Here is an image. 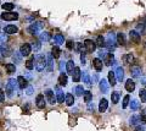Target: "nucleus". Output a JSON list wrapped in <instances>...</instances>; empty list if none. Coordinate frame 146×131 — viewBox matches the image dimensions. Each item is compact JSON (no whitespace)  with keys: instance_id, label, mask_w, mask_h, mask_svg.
Segmentation results:
<instances>
[{"instance_id":"obj_1","label":"nucleus","mask_w":146,"mask_h":131,"mask_svg":"<svg viewBox=\"0 0 146 131\" xmlns=\"http://www.w3.org/2000/svg\"><path fill=\"white\" fill-rule=\"evenodd\" d=\"M34 65L36 71H43L44 69H46V56L43 55V54H39V55L34 56Z\"/></svg>"},{"instance_id":"obj_2","label":"nucleus","mask_w":146,"mask_h":131,"mask_svg":"<svg viewBox=\"0 0 146 131\" xmlns=\"http://www.w3.org/2000/svg\"><path fill=\"white\" fill-rule=\"evenodd\" d=\"M16 83H17V80H15V79H10L7 81L5 91H6V94L9 97L13 96V92H15V89H16Z\"/></svg>"},{"instance_id":"obj_3","label":"nucleus","mask_w":146,"mask_h":131,"mask_svg":"<svg viewBox=\"0 0 146 131\" xmlns=\"http://www.w3.org/2000/svg\"><path fill=\"white\" fill-rule=\"evenodd\" d=\"M43 27H44V24L43 22H34L33 25H31L28 27V32L31 34H38L40 31L43 30Z\"/></svg>"},{"instance_id":"obj_4","label":"nucleus","mask_w":146,"mask_h":131,"mask_svg":"<svg viewBox=\"0 0 146 131\" xmlns=\"http://www.w3.org/2000/svg\"><path fill=\"white\" fill-rule=\"evenodd\" d=\"M84 48L88 53H94L95 49H96V44H95V42H93L91 39H85L84 40Z\"/></svg>"},{"instance_id":"obj_5","label":"nucleus","mask_w":146,"mask_h":131,"mask_svg":"<svg viewBox=\"0 0 146 131\" xmlns=\"http://www.w3.org/2000/svg\"><path fill=\"white\" fill-rule=\"evenodd\" d=\"M1 19L5 21H13L18 19V13L17 12H3Z\"/></svg>"},{"instance_id":"obj_6","label":"nucleus","mask_w":146,"mask_h":131,"mask_svg":"<svg viewBox=\"0 0 146 131\" xmlns=\"http://www.w3.org/2000/svg\"><path fill=\"white\" fill-rule=\"evenodd\" d=\"M141 72H143V70H141V66L139 65H133L130 67V74H131V77H140L141 76Z\"/></svg>"},{"instance_id":"obj_7","label":"nucleus","mask_w":146,"mask_h":131,"mask_svg":"<svg viewBox=\"0 0 146 131\" xmlns=\"http://www.w3.org/2000/svg\"><path fill=\"white\" fill-rule=\"evenodd\" d=\"M31 52H32V48H31V44H28V43L22 44L20 48V53L22 54V56H28Z\"/></svg>"},{"instance_id":"obj_8","label":"nucleus","mask_w":146,"mask_h":131,"mask_svg":"<svg viewBox=\"0 0 146 131\" xmlns=\"http://www.w3.org/2000/svg\"><path fill=\"white\" fill-rule=\"evenodd\" d=\"M104 61H105V65H107V66H111L112 64H115V56H113V54L112 53L105 54Z\"/></svg>"},{"instance_id":"obj_9","label":"nucleus","mask_w":146,"mask_h":131,"mask_svg":"<svg viewBox=\"0 0 146 131\" xmlns=\"http://www.w3.org/2000/svg\"><path fill=\"white\" fill-rule=\"evenodd\" d=\"M45 97H46V101L50 104H55V103H56V97L54 96V92L51 89H46V91H45Z\"/></svg>"},{"instance_id":"obj_10","label":"nucleus","mask_w":146,"mask_h":131,"mask_svg":"<svg viewBox=\"0 0 146 131\" xmlns=\"http://www.w3.org/2000/svg\"><path fill=\"white\" fill-rule=\"evenodd\" d=\"M35 104H36V107H38L39 109H44L45 108V98H44L43 94H38V96H36Z\"/></svg>"},{"instance_id":"obj_11","label":"nucleus","mask_w":146,"mask_h":131,"mask_svg":"<svg viewBox=\"0 0 146 131\" xmlns=\"http://www.w3.org/2000/svg\"><path fill=\"white\" fill-rule=\"evenodd\" d=\"M80 76H82V72H80V69L79 67L74 66V69L72 71V79H73V82H78L80 80Z\"/></svg>"},{"instance_id":"obj_12","label":"nucleus","mask_w":146,"mask_h":131,"mask_svg":"<svg viewBox=\"0 0 146 131\" xmlns=\"http://www.w3.org/2000/svg\"><path fill=\"white\" fill-rule=\"evenodd\" d=\"M4 32L6 34H13V33H17L18 32V28L15 26V25H9L4 28Z\"/></svg>"},{"instance_id":"obj_13","label":"nucleus","mask_w":146,"mask_h":131,"mask_svg":"<svg viewBox=\"0 0 146 131\" xmlns=\"http://www.w3.org/2000/svg\"><path fill=\"white\" fill-rule=\"evenodd\" d=\"M17 83H18V87L20 88H26L27 86H28V82H27V79L23 77V76H18L17 77Z\"/></svg>"},{"instance_id":"obj_14","label":"nucleus","mask_w":146,"mask_h":131,"mask_svg":"<svg viewBox=\"0 0 146 131\" xmlns=\"http://www.w3.org/2000/svg\"><path fill=\"white\" fill-rule=\"evenodd\" d=\"M129 37L131 39V42H134V43H139L140 42V34H139V32H136V31H130Z\"/></svg>"},{"instance_id":"obj_15","label":"nucleus","mask_w":146,"mask_h":131,"mask_svg":"<svg viewBox=\"0 0 146 131\" xmlns=\"http://www.w3.org/2000/svg\"><path fill=\"white\" fill-rule=\"evenodd\" d=\"M93 66L95 67L96 71H101L102 70V60L100 58H95L93 60Z\"/></svg>"},{"instance_id":"obj_16","label":"nucleus","mask_w":146,"mask_h":131,"mask_svg":"<svg viewBox=\"0 0 146 131\" xmlns=\"http://www.w3.org/2000/svg\"><path fill=\"white\" fill-rule=\"evenodd\" d=\"M107 108H108V102H107V99L102 98L101 101H100V103H99V110L101 112V113H104V112H106Z\"/></svg>"},{"instance_id":"obj_17","label":"nucleus","mask_w":146,"mask_h":131,"mask_svg":"<svg viewBox=\"0 0 146 131\" xmlns=\"http://www.w3.org/2000/svg\"><path fill=\"white\" fill-rule=\"evenodd\" d=\"M115 75H116V79L118 81H122L124 79V70H123V67H117L116 71H115Z\"/></svg>"},{"instance_id":"obj_18","label":"nucleus","mask_w":146,"mask_h":131,"mask_svg":"<svg viewBox=\"0 0 146 131\" xmlns=\"http://www.w3.org/2000/svg\"><path fill=\"white\" fill-rule=\"evenodd\" d=\"M99 86H100V89H101V92H104V93H107L108 92V83H107L106 80H104V79L100 80Z\"/></svg>"},{"instance_id":"obj_19","label":"nucleus","mask_w":146,"mask_h":131,"mask_svg":"<svg viewBox=\"0 0 146 131\" xmlns=\"http://www.w3.org/2000/svg\"><path fill=\"white\" fill-rule=\"evenodd\" d=\"M125 89L128 92H133L135 89V82H134V81H131V79L128 80L125 82Z\"/></svg>"},{"instance_id":"obj_20","label":"nucleus","mask_w":146,"mask_h":131,"mask_svg":"<svg viewBox=\"0 0 146 131\" xmlns=\"http://www.w3.org/2000/svg\"><path fill=\"white\" fill-rule=\"evenodd\" d=\"M46 69H48V71L54 70V58H52V55H49L46 58Z\"/></svg>"},{"instance_id":"obj_21","label":"nucleus","mask_w":146,"mask_h":131,"mask_svg":"<svg viewBox=\"0 0 146 131\" xmlns=\"http://www.w3.org/2000/svg\"><path fill=\"white\" fill-rule=\"evenodd\" d=\"M122 60L124 61V64H131L134 61V56L131 54H125V55L122 56Z\"/></svg>"},{"instance_id":"obj_22","label":"nucleus","mask_w":146,"mask_h":131,"mask_svg":"<svg viewBox=\"0 0 146 131\" xmlns=\"http://www.w3.org/2000/svg\"><path fill=\"white\" fill-rule=\"evenodd\" d=\"M65 102L68 107H71V105H73V103H74V97H73L71 93H68L65 96Z\"/></svg>"},{"instance_id":"obj_23","label":"nucleus","mask_w":146,"mask_h":131,"mask_svg":"<svg viewBox=\"0 0 146 131\" xmlns=\"http://www.w3.org/2000/svg\"><path fill=\"white\" fill-rule=\"evenodd\" d=\"M51 55H52V58H55V59H58L60 55H61L60 48H58V47H52V49H51Z\"/></svg>"},{"instance_id":"obj_24","label":"nucleus","mask_w":146,"mask_h":131,"mask_svg":"<svg viewBox=\"0 0 146 131\" xmlns=\"http://www.w3.org/2000/svg\"><path fill=\"white\" fill-rule=\"evenodd\" d=\"M56 94H57V98H56V101L58 103H63V101H65V96H63V92L61 91L60 88H56Z\"/></svg>"},{"instance_id":"obj_25","label":"nucleus","mask_w":146,"mask_h":131,"mask_svg":"<svg viewBox=\"0 0 146 131\" xmlns=\"http://www.w3.org/2000/svg\"><path fill=\"white\" fill-rule=\"evenodd\" d=\"M108 81H110V83H111L112 86H116V83H117V79H116L115 72H112V71H110V72H108Z\"/></svg>"},{"instance_id":"obj_26","label":"nucleus","mask_w":146,"mask_h":131,"mask_svg":"<svg viewBox=\"0 0 146 131\" xmlns=\"http://www.w3.org/2000/svg\"><path fill=\"white\" fill-rule=\"evenodd\" d=\"M117 43L119 44V46H125V36L123 33L117 34Z\"/></svg>"},{"instance_id":"obj_27","label":"nucleus","mask_w":146,"mask_h":131,"mask_svg":"<svg viewBox=\"0 0 146 131\" xmlns=\"http://www.w3.org/2000/svg\"><path fill=\"white\" fill-rule=\"evenodd\" d=\"M1 48V53H3V56H9L11 54V48L7 47V46H3L0 47Z\"/></svg>"},{"instance_id":"obj_28","label":"nucleus","mask_w":146,"mask_h":131,"mask_svg":"<svg viewBox=\"0 0 146 131\" xmlns=\"http://www.w3.org/2000/svg\"><path fill=\"white\" fill-rule=\"evenodd\" d=\"M95 44H96V47H100V48L105 47V38L102 37V36H98V38H96V42H95Z\"/></svg>"},{"instance_id":"obj_29","label":"nucleus","mask_w":146,"mask_h":131,"mask_svg":"<svg viewBox=\"0 0 146 131\" xmlns=\"http://www.w3.org/2000/svg\"><path fill=\"white\" fill-rule=\"evenodd\" d=\"M73 69H74V62H73L72 60L67 61V64H66V70H67V74H71V75H72V71H73Z\"/></svg>"},{"instance_id":"obj_30","label":"nucleus","mask_w":146,"mask_h":131,"mask_svg":"<svg viewBox=\"0 0 146 131\" xmlns=\"http://www.w3.org/2000/svg\"><path fill=\"white\" fill-rule=\"evenodd\" d=\"M58 82H60L61 86H66L67 85V74H62L60 75V77H58Z\"/></svg>"},{"instance_id":"obj_31","label":"nucleus","mask_w":146,"mask_h":131,"mask_svg":"<svg viewBox=\"0 0 146 131\" xmlns=\"http://www.w3.org/2000/svg\"><path fill=\"white\" fill-rule=\"evenodd\" d=\"M84 102L85 103H90L91 99H93V94H91L90 91H84Z\"/></svg>"},{"instance_id":"obj_32","label":"nucleus","mask_w":146,"mask_h":131,"mask_svg":"<svg viewBox=\"0 0 146 131\" xmlns=\"http://www.w3.org/2000/svg\"><path fill=\"white\" fill-rule=\"evenodd\" d=\"M5 70H6L7 74H12V72L16 71V66H15V64H6Z\"/></svg>"},{"instance_id":"obj_33","label":"nucleus","mask_w":146,"mask_h":131,"mask_svg":"<svg viewBox=\"0 0 146 131\" xmlns=\"http://www.w3.org/2000/svg\"><path fill=\"white\" fill-rule=\"evenodd\" d=\"M12 56H13V60H15L16 64H18V62L22 61V54H21L20 52H15Z\"/></svg>"},{"instance_id":"obj_34","label":"nucleus","mask_w":146,"mask_h":131,"mask_svg":"<svg viewBox=\"0 0 146 131\" xmlns=\"http://www.w3.org/2000/svg\"><path fill=\"white\" fill-rule=\"evenodd\" d=\"M26 67H27L28 70H32V69L34 67V56H32L29 60L26 61Z\"/></svg>"},{"instance_id":"obj_35","label":"nucleus","mask_w":146,"mask_h":131,"mask_svg":"<svg viewBox=\"0 0 146 131\" xmlns=\"http://www.w3.org/2000/svg\"><path fill=\"white\" fill-rule=\"evenodd\" d=\"M50 39V33L49 32H43L42 34H40V40L42 42H49Z\"/></svg>"},{"instance_id":"obj_36","label":"nucleus","mask_w":146,"mask_h":131,"mask_svg":"<svg viewBox=\"0 0 146 131\" xmlns=\"http://www.w3.org/2000/svg\"><path fill=\"white\" fill-rule=\"evenodd\" d=\"M1 7L4 9V10L11 11V10H13V4L12 3H4L3 5H1Z\"/></svg>"},{"instance_id":"obj_37","label":"nucleus","mask_w":146,"mask_h":131,"mask_svg":"<svg viewBox=\"0 0 146 131\" xmlns=\"http://www.w3.org/2000/svg\"><path fill=\"white\" fill-rule=\"evenodd\" d=\"M31 48L33 49L34 52H39V50H40V42H39V40H35V42L32 43Z\"/></svg>"},{"instance_id":"obj_38","label":"nucleus","mask_w":146,"mask_h":131,"mask_svg":"<svg viewBox=\"0 0 146 131\" xmlns=\"http://www.w3.org/2000/svg\"><path fill=\"white\" fill-rule=\"evenodd\" d=\"M54 42L56 44H62L63 42H65V39H63V37L61 34H57V36H55L54 37Z\"/></svg>"},{"instance_id":"obj_39","label":"nucleus","mask_w":146,"mask_h":131,"mask_svg":"<svg viewBox=\"0 0 146 131\" xmlns=\"http://www.w3.org/2000/svg\"><path fill=\"white\" fill-rule=\"evenodd\" d=\"M139 97L141 99V102L143 103H146V89H140V92H139Z\"/></svg>"},{"instance_id":"obj_40","label":"nucleus","mask_w":146,"mask_h":131,"mask_svg":"<svg viewBox=\"0 0 146 131\" xmlns=\"http://www.w3.org/2000/svg\"><path fill=\"white\" fill-rule=\"evenodd\" d=\"M130 108H131V110H136L139 108V102L136 101V99H131L130 101Z\"/></svg>"},{"instance_id":"obj_41","label":"nucleus","mask_w":146,"mask_h":131,"mask_svg":"<svg viewBox=\"0 0 146 131\" xmlns=\"http://www.w3.org/2000/svg\"><path fill=\"white\" fill-rule=\"evenodd\" d=\"M7 42V34L5 32H0V44H5Z\"/></svg>"},{"instance_id":"obj_42","label":"nucleus","mask_w":146,"mask_h":131,"mask_svg":"<svg viewBox=\"0 0 146 131\" xmlns=\"http://www.w3.org/2000/svg\"><path fill=\"white\" fill-rule=\"evenodd\" d=\"M111 99H112V103H113V104H117V103L119 102V94H118L117 92L112 93V96H111Z\"/></svg>"},{"instance_id":"obj_43","label":"nucleus","mask_w":146,"mask_h":131,"mask_svg":"<svg viewBox=\"0 0 146 131\" xmlns=\"http://www.w3.org/2000/svg\"><path fill=\"white\" fill-rule=\"evenodd\" d=\"M129 102H130V97H129V96H125L124 98H123V104H122V108H123V109H125V108L128 107Z\"/></svg>"},{"instance_id":"obj_44","label":"nucleus","mask_w":146,"mask_h":131,"mask_svg":"<svg viewBox=\"0 0 146 131\" xmlns=\"http://www.w3.org/2000/svg\"><path fill=\"white\" fill-rule=\"evenodd\" d=\"M74 91H76V94H77V96H82V94H83L84 93V88H83V86H77V87H76V89H74Z\"/></svg>"},{"instance_id":"obj_45","label":"nucleus","mask_w":146,"mask_h":131,"mask_svg":"<svg viewBox=\"0 0 146 131\" xmlns=\"http://www.w3.org/2000/svg\"><path fill=\"white\" fill-rule=\"evenodd\" d=\"M139 115H133V116H131V118H130V121H129V123L131 124V125H136V124H138L139 123Z\"/></svg>"},{"instance_id":"obj_46","label":"nucleus","mask_w":146,"mask_h":131,"mask_svg":"<svg viewBox=\"0 0 146 131\" xmlns=\"http://www.w3.org/2000/svg\"><path fill=\"white\" fill-rule=\"evenodd\" d=\"M83 81H84L85 85H90V77H89L88 72H84V74H83Z\"/></svg>"},{"instance_id":"obj_47","label":"nucleus","mask_w":146,"mask_h":131,"mask_svg":"<svg viewBox=\"0 0 146 131\" xmlns=\"http://www.w3.org/2000/svg\"><path fill=\"white\" fill-rule=\"evenodd\" d=\"M76 50L78 52V53L83 52V44H82V43H77V44H76Z\"/></svg>"},{"instance_id":"obj_48","label":"nucleus","mask_w":146,"mask_h":131,"mask_svg":"<svg viewBox=\"0 0 146 131\" xmlns=\"http://www.w3.org/2000/svg\"><path fill=\"white\" fill-rule=\"evenodd\" d=\"M136 28H138L139 31H141V33H145V26H144V24H139L138 26H136Z\"/></svg>"},{"instance_id":"obj_49","label":"nucleus","mask_w":146,"mask_h":131,"mask_svg":"<svg viewBox=\"0 0 146 131\" xmlns=\"http://www.w3.org/2000/svg\"><path fill=\"white\" fill-rule=\"evenodd\" d=\"M66 46H67V48H68V49H72L73 47H74V43H73L72 40H68V42L66 43Z\"/></svg>"},{"instance_id":"obj_50","label":"nucleus","mask_w":146,"mask_h":131,"mask_svg":"<svg viewBox=\"0 0 146 131\" xmlns=\"http://www.w3.org/2000/svg\"><path fill=\"white\" fill-rule=\"evenodd\" d=\"M32 93H33V87H32V86H27V94L31 96Z\"/></svg>"},{"instance_id":"obj_51","label":"nucleus","mask_w":146,"mask_h":131,"mask_svg":"<svg viewBox=\"0 0 146 131\" xmlns=\"http://www.w3.org/2000/svg\"><path fill=\"white\" fill-rule=\"evenodd\" d=\"M0 102H5V94H4V91L0 89Z\"/></svg>"},{"instance_id":"obj_52","label":"nucleus","mask_w":146,"mask_h":131,"mask_svg":"<svg viewBox=\"0 0 146 131\" xmlns=\"http://www.w3.org/2000/svg\"><path fill=\"white\" fill-rule=\"evenodd\" d=\"M80 60H82V64H83V65L86 62V61H85V54H84V53L80 54Z\"/></svg>"},{"instance_id":"obj_53","label":"nucleus","mask_w":146,"mask_h":131,"mask_svg":"<svg viewBox=\"0 0 146 131\" xmlns=\"http://www.w3.org/2000/svg\"><path fill=\"white\" fill-rule=\"evenodd\" d=\"M134 131H145V129L143 128V126H136V129Z\"/></svg>"},{"instance_id":"obj_54","label":"nucleus","mask_w":146,"mask_h":131,"mask_svg":"<svg viewBox=\"0 0 146 131\" xmlns=\"http://www.w3.org/2000/svg\"><path fill=\"white\" fill-rule=\"evenodd\" d=\"M89 109H94V104H89Z\"/></svg>"},{"instance_id":"obj_55","label":"nucleus","mask_w":146,"mask_h":131,"mask_svg":"<svg viewBox=\"0 0 146 131\" xmlns=\"http://www.w3.org/2000/svg\"><path fill=\"white\" fill-rule=\"evenodd\" d=\"M3 58V53H1V48H0V59Z\"/></svg>"}]
</instances>
